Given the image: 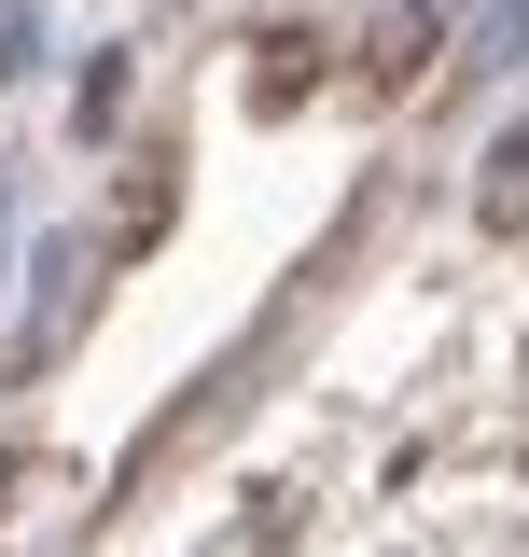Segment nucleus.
Instances as JSON below:
<instances>
[{
	"mask_svg": "<svg viewBox=\"0 0 529 557\" xmlns=\"http://www.w3.org/2000/svg\"><path fill=\"white\" fill-rule=\"evenodd\" d=\"M418 57H432V14H418V0H391V14H377V42H362V84L391 98V84H418Z\"/></svg>",
	"mask_w": 529,
	"mask_h": 557,
	"instance_id": "f257e3e1",
	"label": "nucleus"
},
{
	"mask_svg": "<svg viewBox=\"0 0 529 557\" xmlns=\"http://www.w3.org/2000/svg\"><path fill=\"white\" fill-rule=\"evenodd\" d=\"M307 57H321V42H307V28H279L264 70H251V112H293V98H307Z\"/></svg>",
	"mask_w": 529,
	"mask_h": 557,
	"instance_id": "f03ea898",
	"label": "nucleus"
},
{
	"mask_svg": "<svg viewBox=\"0 0 529 557\" xmlns=\"http://www.w3.org/2000/svg\"><path fill=\"white\" fill-rule=\"evenodd\" d=\"M112 112H126V57H98V70H84V98H70V126L98 139V126H112Z\"/></svg>",
	"mask_w": 529,
	"mask_h": 557,
	"instance_id": "7ed1b4c3",
	"label": "nucleus"
}]
</instances>
